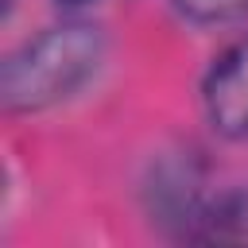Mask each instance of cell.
<instances>
[{
    "label": "cell",
    "mask_w": 248,
    "mask_h": 248,
    "mask_svg": "<svg viewBox=\"0 0 248 248\" xmlns=\"http://www.w3.org/2000/svg\"><path fill=\"white\" fill-rule=\"evenodd\" d=\"M105 62V31L62 23L23 43L0 74V101L12 112H39L78 93Z\"/></svg>",
    "instance_id": "obj_1"
},
{
    "label": "cell",
    "mask_w": 248,
    "mask_h": 248,
    "mask_svg": "<svg viewBox=\"0 0 248 248\" xmlns=\"http://www.w3.org/2000/svg\"><path fill=\"white\" fill-rule=\"evenodd\" d=\"M205 116L221 136H248V39L232 43L205 74Z\"/></svg>",
    "instance_id": "obj_2"
},
{
    "label": "cell",
    "mask_w": 248,
    "mask_h": 248,
    "mask_svg": "<svg viewBox=\"0 0 248 248\" xmlns=\"http://www.w3.org/2000/svg\"><path fill=\"white\" fill-rule=\"evenodd\" d=\"M186 225V236L194 240H248V194L225 190L209 202H198Z\"/></svg>",
    "instance_id": "obj_3"
},
{
    "label": "cell",
    "mask_w": 248,
    "mask_h": 248,
    "mask_svg": "<svg viewBox=\"0 0 248 248\" xmlns=\"http://www.w3.org/2000/svg\"><path fill=\"white\" fill-rule=\"evenodd\" d=\"M174 8L194 23H229L248 16V0H174Z\"/></svg>",
    "instance_id": "obj_4"
},
{
    "label": "cell",
    "mask_w": 248,
    "mask_h": 248,
    "mask_svg": "<svg viewBox=\"0 0 248 248\" xmlns=\"http://www.w3.org/2000/svg\"><path fill=\"white\" fill-rule=\"evenodd\" d=\"M58 4H66V8H81V4H89V0H58Z\"/></svg>",
    "instance_id": "obj_5"
}]
</instances>
